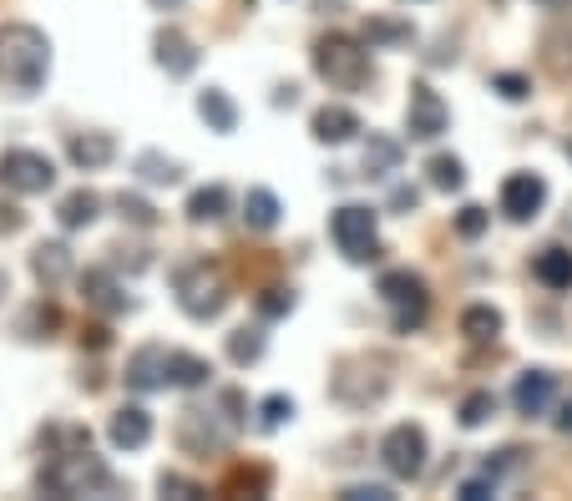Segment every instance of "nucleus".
<instances>
[{
  "instance_id": "f257e3e1",
  "label": "nucleus",
  "mask_w": 572,
  "mask_h": 501,
  "mask_svg": "<svg viewBox=\"0 0 572 501\" xmlns=\"http://www.w3.org/2000/svg\"><path fill=\"white\" fill-rule=\"evenodd\" d=\"M51 76V41L31 21H6L0 26V92L26 102L46 87Z\"/></svg>"
},
{
  "instance_id": "f03ea898",
  "label": "nucleus",
  "mask_w": 572,
  "mask_h": 501,
  "mask_svg": "<svg viewBox=\"0 0 572 501\" xmlns=\"http://www.w3.org/2000/svg\"><path fill=\"white\" fill-rule=\"evenodd\" d=\"M314 76L335 92H360L370 87V46L365 36H350V31H330L314 41Z\"/></svg>"
},
{
  "instance_id": "7ed1b4c3",
  "label": "nucleus",
  "mask_w": 572,
  "mask_h": 501,
  "mask_svg": "<svg viewBox=\"0 0 572 501\" xmlns=\"http://www.w3.org/2000/svg\"><path fill=\"white\" fill-rule=\"evenodd\" d=\"M36 486H41L46 496H97V491H117V476H112V466H107L102 456H92V446H87V451H66V456L46 461L41 476H36Z\"/></svg>"
},
{
  "instance_id": "20e7f679",
  "label": "nucleus",
  "mask_w": 572,
  "mask_h": 501,
  "mask_svg": "<svg viewBox=\"0 0 572 501\" xmlns=\"http://www.w3.org/2000/svg\"><path fill=\"white\" fill-rule=\"evenodd\" d=\"M173 294H178V309H183L188 319H198V324L218 319V314L228 309V299H233V289H228L223 269H218V264H208V259L183 264V269L173 274Z\"/></svg>"
},
{
  "instance_id": "39448f33",
  "label": "nucleus",
  "mask_w": 572,
  "mask_h": 501,
  "mask_svg": "<svg viewBox=\"0 0 572 501\" xmlns=\"http://www.w3.org/2000/svg\"><path fill=\"white\" fill-rule=\"evenodd\" d=\"M330 238L350 264H370V259H380V213L365 203H345L330 218Z\"/></svg>"
},
{
  "instance_id": "423d86ee",
  "label": "nucleus",
  "mask_w": 572,
  "mask_h": 501,
  "mask_svg": "<svg viewBox=\"0 0 572 501\" xmlns=\"http://www.w3.org/2000/svg\"><path fill=\"white\" fill-rule=\"evenodd\" d=\"M375 294L395 309V334H411L426 324V309H431V294H426V279L411 274V269H385Z\"/></svg>"
},
{
  "instance_id": "0eeeda50",
  "label": "nucleus",
  "mask_w": 572,
  "mask_h": 501,
  "mask_svg": "<svg viewBox=\"0 0 572 501\" xmlns=\"http://www.w3.org/2000/svg\"><path fill=\"white\" fill-rule=\"evenodd\" d=\"M0 188L16 193V198H36L56 188V162L36 147H11L0 152Z\"/></svg>"
},
{
  "instance_id": "6e6552de",
  "label": "nucleus",
  "mask_w": 572,
  "mask_h": 501,
  "mask_svg": "<svg viewBox=\"0 0 572 501\" xmlns=\"http://www.w3.org/2000/svg\"><path fill=\"white\" fill-rule=\"evenodd\" d=\"M426 456H431V446H426V431L416 421H400L380 436V466L395 481H416L426 471Z\"/></svg>"
},
{
  "instance_id": "1a4fd4ad",
  "label": "nucleus",
  "mask_w": 572,
  "mask_h": 501,
  "mask_svg": "<svg viewBox=\"0 0 572 501\" xmlns=\"http://www.w3.org/2000/svg\"><path fill=\"white\" fill-rule=\"evenodd\" d=\"M446 127H451V112H446L441 92L431 87V81H416L411 102H405V132H411L416 142H436Z\"/></svg>"
},
{
  "instance_id": "9d476101",
  "label": "nucleus",
  "mask_w": 572,
  "mask_h": 501,
  "mask_svg": "<svg viewBox=\"0 0 572 501\" xmlns=\"http://www.w3.org/2000/svg\"><path fill=\"white\" fill-rule=\"evenodd\" d=\"M228 436H233V426H228V421H218V410H198V405H188V410L178 415V446H183L188 456L223 451V446H228Z\"/></svg>"
},
{
  "instance_id": "9b49d317",
  "label": "nucleus",
  "mask_w": 572,
  "mask_h": 501,
  "mask_svg": "<svg viewBox=\"0 0 572 501\" xmlns=\"http://www.w3.org/2000/svg\"><path fill=\"white\" fill-rule=\"evenodd\" d=\"M542 203H547V183H542L537 173H512V178H502V213H507L512 223H532V218L542 213Z\"/></svg>"
},
{
  "instance_id": "f8f14e48",
  "label": "nucleus",
  "mask_w": 572,
  "mask_h": 501,
  "mask_svg": "<svg viewBox=\"0 0 572 501\" xmlns=\"http://www.w3.org/2000/svg\"><path fill=\"white\" fill-rule=\"evenodd\" d=\"M152 61L168 71L173 81H183V76H193L198 71V46L178 31V26H162L157 36H152Z\"/></svg>"
},
{
  "instance_id": "ddd939ff",
  "label": "nucleus",
  "mask_w": 572,
  "mask_h": 501,
  "mask_svg": "<svg viewBox=\"0 0 572 501\" xmlns=\"http://www.w3.org/2000/svg\"><path fill=\"white\" fill-rule=\"evenodd\" d=\"M309 132H314V142H324V147H345V142H355L365 127H360V117H355L350 107L324 102V107L309 117Z\"/></svg>"
},
{
  "instance_id": "4468645a",
  "label": "nucleus",
  "mask_w": 572,
  "mask_h": 501,
  "mask_svg": "<svg viewBox=\"0 0 572 501\" xmlns=\"http://www.w3.org/2000/svg\"><path fill=\"white\" fill-rule=\"evenodd\" d=\"M552 395H557V375L552 370H522L517 375V385H512V405H517V415H547V405H552Z\"/></svg>"
},
{
  "instance_id": "2eb2a0df",
  "label": "nucleus",
  "mask_w": 572,
  "mask_h": 501,
  "mask_svg": "<svg viewBox=\"0 0 572 501\" xmlns=\"http://www.w3.org/2000/svg\"><path fill=\"white\" fill-rule=\"evenodd\" d=\"M66 157L81 167V173H102V167L117 157V137L112 132H71Z\"/></svg>"
},
{
  "instance_id": "dca6fc26",
  "label": "nucleus",
  "mask_w": 572,
  "mask_h": 501,
  "mask_svg": "<svg viewBox=\"0 0 572 501\" xmlns=\"http://www.w3.org/2000/svg\"><path fill=\"white\" fill-rule=\"evenodd\" d=\"M127 385H132L137 395H152V390L168 385V350H162V345H142V350L127 360Z\"/></svg>"
},
{
  "instance_id": "f3484780",
  "label": "nucleus",
  "mask_w": 572,
  "mask_h": 501,
  "mask_svg": "<svg viewBox=\"0 0 572 501\" xmlns=\"http://www.w3.org/2000/svg\"><path fill=\"white\" fill-rule=\"evenodd\" d=\"M81 299H87L92 309H102V314H127L132 309V299L122 294L112 269H87V274H81Z\"/></svg>"
},
{
  "instance_id": "a211bd4d",
  "label": "nucleus",
  "mask_w": 572,
  "mask_h": 501,
  "mask_svg": "<svg viewBox=\"0 0 572 501\" xmlns=\"http://www.w3.org/2000/svg\"><path fill=\"white\" fill-rule=\"evenodd\" d=\"M107 436H112L117 451H142V446L152 441V415H147L142 405H122V410L112 415Z\"/></svg>"
},
{
  "instance_id": "6ab92c4d",
  "label": "nucleus",
  "mask_w": 572,
  "mask_h": 501,
  "mask_svg": "<svg viewBox=\"0 0 572 501\" xmlns=\"http://www.w3.org/2000/svg\"><path fill=\"white\" fill-rule=\"evenodd\" d=\"M102 218V198L92 193V188H76V193H66L61 203H56V223L66 228V233H76V228H92Z\"/></svg>"
},
{
  "instance_id": "aec40b11",
  "label": "nucleus",
  "mask_w": 572,
  "mask_h": 501,
  "mask_svg": "<svg viewBox=\"0 0 572 501\" xmlns=\"http://www.w3.org/2000/svg\"><path fill=\"white\" fill-rule=\"evenodd\" d=\"M532 274H537V284L542 289H552V294H567L572 289V248H542L537 254V264H532Z\"/></svg>"
},
{
  "instance_id": "412c9836",
  "label": "nucleus",
  "mask_w": 572,
  "mask_h": 501,
  "mask_svg": "<svg viewBox=\"0 0 572 501\" xmlns=\"http://www.w3.org/2000/svg\"><path fill=\"white\" fill-rule=\"evenodd\" d=\"M502 309L497 304H466L461 309V334H466V340L471 345H492L497 340V334H502Z\"/></svg>"
},
{
  "instance_id": "4be33fe9",
  "label": "nucleus",
  "mask_w": 572,
  "mask_h": 501,
  "mask_svg": "<svg viewBox=\"0 0 572 501\" xmlns=\"http://www.w3.org/2000/svg\"><path fill=\"white\" fill-rule=\"evenodd\" d=\"M279 218H284V203L269 188H249V193H243V223H249L254 233H274Z\"/></svg>"
},
{
  "instance_id": "5701e85b",
  "label": "nucleus",
  "mask_w": 572,
  "mask_h": 501,
  "mask_svg": "<svg viewBox=\"0 0 572 501\" xmlns=\"http://www.w3.org/2000/svg\"><path fill=\"white\" fill-rule=\"evenodd\" d=\"M198 117H203V122H208V132H218V137L238 132V107H233V97H228V92H218V87L198 92Z\"/></svg>"
},
{
  "instance_id": "b1692460",
  "label": "nucleus",
  "mask_w": 572,
  "mask_h": 501,
  "mask_svg": "<svg viewBox=\"0 0 572 501\" xmlns=\"http://www.w3.org/2000/svg\"><path fill=\"white\" fill-rule=\"evenodd\" d=\"M31 274H36L46 289H56V284L71 274V248H66V243H36V254H31Z\"/></svg>"
},
{
  "instance_id": "393cba45",
  "label": "nucleus",
  "mask_w": 572,
  "mask_h": 501,
  "mask_svg": "<svg viewBox=\"0 0 572 501\" xmlns=\"http://www.w3.org/2000/svg\"><path fill=\"white\" fill-rule=\"evenodd\" d=\"M208 375H213V365H208L203 355L168 350V385H178V390H198V385H208Z\"/></svg>"
},
{
  "instance_id": "a878e982",
  "label": "nucleus",
  "mask_w": 572,
  "mask_h": 501,
  "mask_svg": "<svg viewBox=\"0 0 572 501\" xmlns=\"http://www.w3.org/2000/svg\"><path fill=\"white\" fill-rule=\"evenodd\" d=\"M188 223H218L228 213V188L223 183H208V188H193L188 193Z\"/></svg>"
},
{
  "instance_id": "bb28decb",
  "label": "nucleus",
  "mask_w": 572,
  "mask_h": 501,
  "mask_svg": "<svg viewBox=\"0 0 572 501\" xmlns=\"http://www.w3.org/2000/svg\"><path fill=\"white\" fill-rule=\"evenodd\" d=\"M395 167H400V142L370 132V142H365V178H390Z\"/></svg>"
},
{
  "instance_id": "cd10ccee",
  "label": "nucleus",
  "mask_w": 572,
  "mask_h": 501,
  "mask_svg": "<svg viewBox=\"0 0 572 501\" xmlns=\"http://www.w3.org/2000/svg\"><path fill=\"white\" fill-rule=\"evenodd\" d=\"M416 41V26L411 21H390V16H370L365 21V46H411Z\"/></svg>"
},
{
  "instance_id": "c85d7f7f",
  "label": "nucleus",
  "mask_w": 572,
  "mask_h": 501,
  "mask_svg": "<svg viewBox=\"0 0 572 501\" xmlns=\"http://www.w3.org/2000/svg\"><path fill=\"white\" fill-rule=\"evenodd\" d=\"M137 173H142V183H152V188L183 183V167H178L173 157H162V152H137Z\"/></svg>"
},
{
  "instance_id": "c756f323",
  "label": "nucleus",
  "mask_w": 572,
  "mask_h": 501,
  "mask_svg": "<svg viewBox=\"0 0 572 501\" xmlns=\"http://www.w3.org/2000/svg\"><path fill=\"white\" fill-rule=\"evenodd\" d=\"M426 183H431V188H441V193H456V188L466 183V167H461V157H451V152H436V157L426 162Z\"/></svg>"
},
{
  "instance_id": "7c9ffc66",
  "label": "nucleus",
  "mask_w": 572,
  "mask_h": 501,
  "mask_svg": "<svg viewBox=\"0 0 572 501\" xmlns=\"http://www.w3.org/2000/svg\"><path fill=\"white\" fill-rule=\"evenodd\" d=\"M542 66L552 76H572V36L567 31H547L542 36Z\"/></svg>"
},
{
  "instance_id": "2f4dec72",
  "label": "nucleus",
  "mask_w": 572,
  "mask_h": 501,
  "mask_svg": "<svg viewBox=\"0 0 572 501\" xmlns=\"http://www.w3.org/2000/svg\"><path fill=\"white\" fill-rule=\"evenodd\" d=\"M228 360L233 365H259L264 360V329H233L228 334Z\"/></svg>"
},
{
  "instance_id": "473e14b6",
  "label": "nucleus",
  "mask_w": 572,
  "mask_h": 501,
  "mask_svg": "<svg viewBox=\"0 0 572 501\" xmlns=\"http://www.w3.org/2000/svg\"><path fill=\"white\" fill-rule=\"evenodd\" d=\"M456 415H461V426H466V431H481V426L497 415V395H492V390H471V395L461 400Z\"/></svg>"
},
{
  "instance_id": "72a5a7b5",
  "label": "nucleus",
  "mask_w": 572,
  "mask_h": 501,
  "mask_svg": "<svg viewBox=\"0 0 572 501\" xmlns=\"http://www.w3.org/2000/svg\"><path fill=\"white\" fill-rule=\"evenodd\" d=\"M117 213H122V223H132V228H157V208H152L147 198H137V193H117Z\"/></svg>"
},
{
  "instance_id": "f704fd0d",
  "label": "nucleus",
  "mask_w": 572,
  "mask_h": 501,
  "mask_svg": "<svg viewBox=\"0 0 572 501\" xmlns=\"http://www.w3.org/2000/svg\"><path fill=\"white\" fill-rule=\"evenodd\" d=\"M284 421H294V400H289V395L259 400V431H279Z\"/></svg>"
},
{
  "instance_id": "c9c22d12",
  "label": "nucleus",
  "mask_w": 572,
  "mask_h": 501,
  "mask_svg": "<svg viewBox=\"0 0 572 501\" xmlns=\"http://www.w3.org/2000/svg\"><path fill=\"white\" fill-rule=\"evenodd\" d=\"M492 92H497L502 102H527V97H532V81H527L522 71H497V76H492Z\"/></svg>"
},
{
  "instance_id": "e433bc0d",
  "label": "nucleus",
  "mask_w": 572,
  "mask_h": 501,
  "mask_svg": "<svg viewBox=\"0 0 572 501\" xmlns=\"http://www.w3.org/2000/svg\"><path fill=\"white\" fill-rule=\"evenodd\" d=\"M497 486H502V476H497V471H481V476L461 481V486H456V496H461V501H481V496H497Z\"/></svg>"
},
{
  "instance_id": "4c0bfd02",
  "label": "nucleus",
  "mask_w": 572,
  "mask_h": 501,
  "mask_svg": "<svg viewBox=\"0 0 572 501\" xmlns=\"http://www.w3.org/2000/svg\"><path fill=\"white\" fill-rule=\"evenodd\" d=\"M486 223H492V213L476 208V203H466V208L456 213V233H461V238H481V233H486Z\"/></svg>"
},
{
  "instance_id": "58836bf2",
  "label": "nucleus",
  "mask_w": 572,
  "mask_h": 501,
  "mask_svg": "<svg viewBox=\"0 0 572 501\" xmlns=\"http://www.w3.org/2000/svg\"><path fill=\"white\" fill-rule=\"evenodd\" d=\"M157 491H162V496H183V501H188V496H203V486L188 481V476H178V471H162V476H157Z\"/></svg>"
},
{
  "instance_id": "ea45409f",
  "label": "nucleus",
  "mask_w": 572,
  "mask_h": 501,
  "mask_svg": "<svg viewBox=\"0 0 572 501\" xmlns=\"http://www.w3.org/2000/svg\"><path fill=\"white\" fill-rule=\"evenodd\" d=\"M259 309H264L269 319H279V314H289V309H294V294H289V289H264Z\"/></svg>"
},
{
  "instance_id": "a19ab883",
  "label": "nucleus",
  "mask_w": 572,
  "mask_h": 501,
  "mask_svg": "<svg viewBox=\"0 0 572 501\" xmlns=\"http://www.w3.org/2000/svg\"><path fill=\"white\" fill-rule=\"evenodd\" d=\"M340 501H395V496H390V486H345Z\"/></svg>"
},
{
  "instance_id": "79ce46f5",
  "label": "nucleus",
  "mask_w": 572,
  "mask_h": 501,
  "mask_svg": "<svg viewBox=\"0 0 572 501\" xmlns=\"http://www.w3.org/2000/svg\"><path fill=\"white\" fill-rule=\"evenodd\" d=\"M416 203H421V193H416V188H395V193H390V208H395V213H411Z\"/></svg>"
},
{
  "instance_id": "37998d69",
  "label": "nucleus",
  "mask_w": 572,
  "mask_h": 501,
  "mask_svg": "<svg viewBox=\"0 0 572 501\" xmlns=\"http://www.w3.org/2000/svg\"><path fill=\"white\" fill-rule=\"evenodd\" d=\"M552 426H557L562 436H572V400H562V410L552 415Z\"/></svg>"
},
{
  "instance_id": "c03bdc74",
  "label": "nucleus",
  "mask_w": 572,
  "mask_h": 501,
  "mask_svg": "<svg viewBox=\"0 0 572 501\" xmlns=\"http://www.w3.org/2000/svg\"><path fill=\"white\" fill-rule=\"evenodd\" d=\"M21 223H26V213L6 208V218H0V233H21Z\"/></svg>"
},
{
  "instance_id": "a18cd8bd",
  "label": "nucleus",
  "mask_w": 572,
  "mask_h": 501,
  "mask_svg": "<svg viewBox=\"0 0 572 501\" xmlns=\"http://www.w3.org/2000/svg\"><path fill=\"white\" fill-rule=\"evenodd\" d=\"M81 345H92V350H102V345H107V329H87V334H81Z\"/></svg>"
},
{
  "instance_id": "49530a36",
  "label": "nucleus",
  "mask_w": 572,
  "mask_h": 501,
  "mask_svg": "<svg viewBox=\"0 0 572 501\" xmlns=\"http://www.w3.org/2000/svg\"><path fill=\"white\" fill-rule=\"evenodd\" d=\"M542 11H572V0H537Z\"/></svg>"
},
{
  "instance_id": "de8ad7c7",
  "label": "nucleus",
  "mask_w": 572,
  "mask_h": 501,
  "mask_svg": "<svg viewBox=\"0 0 572 501\" xmlns=\"http://www.w3.org/2000/svg\"><path fill=\"white\" fill-rule=\"evenodd\" d=\"M152 6H157V11H178V6H183V0H152Z\"/></svg>"
},
{
  "instance_id": "09e8293b",
  "label": "nucleus",
  "mask_w": 572,
  "mask_h": 501,
  "mask_svg": "<svg viewBox=\"0 0 572 501\" xmlns=\"http://www.w3.org/2000/svg\"><path fill=\"white\" fill-rule=\"evenodd\" d=\"M6 294H11V274H6V269H0V299H6Z\"/></svg>"
},
{
  "instance_id": "8fccbe9b",
  "label": "nucleus",
  "mask_w": 572,
  "mask_h": 501,
  "mask_svg": "<svg viewBox=\"0 0 572 501\" xmlns=\"http://www.w3.org/2000/svg\"><path fill=\"white\" fill-rule=\"evenodd\" d=\"M567 157H572V137H567Z\"/></svg>"
}]
</instances>
